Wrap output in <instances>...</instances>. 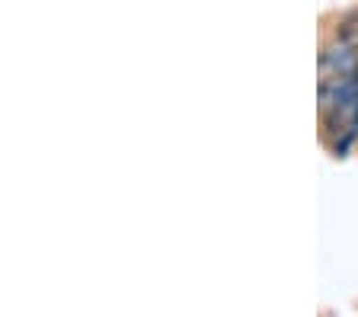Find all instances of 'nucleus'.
Returning <instances> with one entry per match:
<instances>
[]
</instances>
